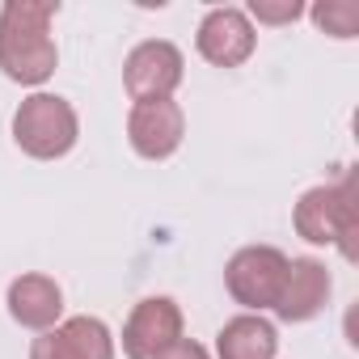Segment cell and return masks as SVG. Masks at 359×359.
<instances>
[{
  "mask_svg": "<svg viewBox=\"0 0 359 359\" xmlns=\"http://www.w3.org/2000/svg\"><path fill=\"white\" fill-rule=\"evenodd\" d=\"M287 254L275 245H245L224 266V287L245 313H266L279 304L283 279H287Z\"/></svg>",
  "mask_w": 359,
  "mask_h": 359,
  "instance_id": "277c9868",
  "label": "cell"
},
{
  "mask_svg": "<svg viewBox=\"0 0 359 359\" xmlns=\"http://www.w3.org/2000/svg\"><path fill=\"white\" fill-rule=\"evenodd\" d=\"M292 224L309 245H338L346 262H355V233H359V203H355V177L342 173L325 187H313L296 199Z\"/></svg>",
  "mask_w": 359,
  "mask_h": 359,
  "instance_id": "7a4b0ae2",
  "label": "cell"
},
{
  "mask_svg": "<svg viewBox=\"0 0 359 359\" xmlns=\"http://www.w3.org/2000/svg\"><path fill=\"white\" fill-rule=\"evenodd\" d=\"M195 47H199V55L212 68H241L254 55V47H258V30L245 18V9L220 5V9H208L203 13L199 34H195Z\"/></svg>",
  "mask_w": 359,
  "mask_h": 359,
  "instance_id": "8992f818",
  "label": "cell"
},
{
  "mask_svg": "<svg viewBox=\"0 0 359 359\" xmlns=\"http://www.w3.org/2000/svg\"><path fill=\"white\" fill-rule=\"evenodd\" d=\"M5 304H9V317L26 330H55L60 317H64V287L51 279V275H18L5 292Z\"/></svg>",
  "mask_w": 359,
  "mask_h": 359,
  "instance_id": "8fae6325",
  "label": "cell"
},
{
  "mask_svg": "<svg viewBox=\"0 0 359 359\" xmlns=\"http://www.w3.org/2000/svg\"><path fill=\"white\" fill-rule=\"evenodd\" d=\"M81 140V118L68 97L60 93H30L13 110V144L34 156V161H60L76 148Z\"/></svg>",
  "mask_w": 359,
  "mask_h": 359,
  "instance_id": "3957f363",
  "label": "cell"
},
{
  "mask_svg": "<svg viewBox=\"0 0 359 359\" xmlns=\"http://www.w3.org/2000/svg\"><path fill=\"white\" fill-rule=\"evenodd\" d=\"M187 76V60L169 39H144L123 60V85L131 102H169Z\"/></svg>",
  "mask_w": 359,
  "mask_h": 359,
  "instance_id": "5b68a950",
  "label": "cell"
},
{
  "mask_svg": "<svg viewBox=\"0 0 359 359\" xmlns=\"http://www.w3.org/2000/svg\"><path fill=\"white\" fill-rule=\"evenodd\" d=\"M152 359H212V351H208L203 342H195V338H173V342L161 346Z\"/></svg>",
  "mask_w": 359,
  "mask_h": 359,
  "instance_id": "9a60e30c",
  "label": "cell"
},
{
  "mask_svg": "<svg viewBox=\"0 0 359 359\" xmlns=\"http://www.w3.org/2000/svg\"><path fill=\"white\" fill-rule=\"evenodd\" d=\"M182 304L173 296H148L131 309L127 325H123V355L127 359H152L161 346H169L173 338H182Z\"/></svg>",
  "mask_w": 359,
  "mask_h": 359,
  "instance_id": "ba28073f",
  "label": "cell"
},
{
  "mask_svg": "<svg viewBox=\"0 0 359 359\" xmlns=\"http://www.w3.org/2000/svg\"><path fill=\"white\" fill-rule=\"evenodd\" d=\"M30 359H114V334L102 317H68L30 342Z\"/></svg>",
  "mask_w": 359,
  "mask_h": 359,
  "instance_id": "9c48e42d",
  "label": "cell"
},
{
  "mask_svg": "<svg viewBox=\"0 0 359 359\" xmlns=\"http://www.w3.org/2000/svg\"><path fill=\"white\" fill-rule=\"evenodd\" d=\"M313 18V26L330 39H359V5L355 0H321V5L304 9Z\"/></svg>",
  "mask_w": 359,
  "mask_h": 359,
  "instance_id": "4fadbf2b",
  "label": "cell"
},
{
  "mask_svg": "<svg viewBox=\"0 0 359 359\" xmlns=\"http://www.w3.org/2000/svg\"><path fill=\"white\" fill-rule=\"evenodd\" d=\"M330 292H334V279H330V271H325L321 258H292L287 262L283 292H279V304L271 313L279 321H287V325L313 321L330 304Z\"/></svg>",
  "mask_w": 359,
  "mask_h": 359,
  "instance_id": "30bf717a",
  "label": "cell"
},
{
  "mask_svg": "<svg viewBox=\"0 0 359 359\" xmlns=\"http://www.w3.org/2000/svg\"><path fill=\"white\" fill-rule=\"evenodd\" d=\"M279 330L262 313H237L216 334V359H275Z\"/></svg>",
  "mask_w": 359,
  "mask_h": 359,
  "instance_id": "7c38bea8",
  "label": "cell"
},
{
  "mask_svg": "<svg viewBox=\"0 0 359 359\" xmlns=\"http://www.w3.org/2000/svg\"><path fill=\"white\" fill-rule=\"evenodd\" d=\"M187 135V114L173 97L169 102H135L127 114V140L135 148V156L144 161H169L182 148Z\"/></svg>",
  "mask_w": 359,
  "mask_h": 359,
  "instance_id": "52a82bcc",
  "label": "cell"
},
{
  "mask_svg": "<svg viewBox=\"0 0 359 359\" xmlns=\"http://www.w3.org/2000/svg\"><path fill=\"white\" fill-rule=\"evenodd\" d=\"M60 5L51 0H5L0 5V72L13 85L39 89L60 68V47L51 39Z\"/></svg>",
  "mask_w": 359,
  "mask_h": 359,
  "instance_id": "6da1fadb",
  "label": "cell"
},
{
  "mask_svg": "<svg viewBox=\"0 0 359 359\" xmlns=\"http://www.w3.org/2000/svg\"><path fill=\"white\" fill-rule=\"evenodd\" d=\"M245 18L258 22V26H292V22L304 18V5L300 0H250Z\"/></svg>",
  "mask_w": 359,
  "mask_h": 359,
  "instance_id": "5bb4252c",
  "label": "cell"
}]
</instances>
